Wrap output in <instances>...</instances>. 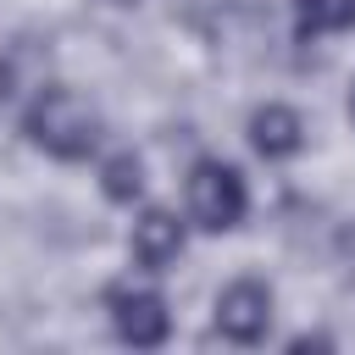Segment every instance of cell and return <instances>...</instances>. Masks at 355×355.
<instances>
[{"label": "cell", "instance_id": "3957f363", "mask_svg": "<svg viewBox=\"0 0 355 355\" xmlns=\"http://www.w3.org/2000/svg\"><path fill=\"white\" fill-rule=\"evenodd\" d=\"M105 311H111V327H116V338L122 344H133V349H155V344H166V333H172V311H166V300L150 288V283H111L105 288Z\"/></svg>", "mask_w": 355, "mask_h": 355}, {"label": "cell", "instance_id": "6da1fadb", "mask_svg": "<svg viewBox=\"0 0 355 355\" xmlns=\"http://www.w3.org/2000/svg\"><path fill=\"white\" fill-rule=\"evenodd\" d=\"M22 133H28L44 155H55V161H83V155H94V144H100V111H94L78 89L50 83V89L33 94V105H28V116H22Z\"/></svg>", "mask_w": 355, "mask_h": 355}, {"label": "cell", "instance_id": "8fae6325", "mask_svg": "<svg viewBox=\"0 0 355 355\" xmlns=\"http://www.w3.org/2000/svg\"><path fill=\"white\" fill-rule=\"evenodd\" d=\"M0 100H6V72H0Z\"/></svg>", "mask_w": 355, "mask_h": 355}, {"label": "cell", "instance_id": "ba28073f", "mask_svg": "<svg viewBox=\"0 0 355 355\" xmlns=\"http://www.w3.org/2000/svg\"><path fill=\"white\" fill-rule=\"evenodd\" d=\"M100 189H105V200H116V205H133V200L144 194V161H139L133 150H116V155H105V161H100Z\"/></svg>", "mask_w": 355, "mask_h": 355}, {"label": "cell", "instance_id": "9c48e42d", "mask_svg": "<svg viewBox=\"0 0 355 355\" xmlns=\"http://www.w3.org/2000/svg\"><path fill=\"white\" fill-rule=\"evenodd\" d=\"M288 349H333V338H327V333H300Z\"/></svg>", "mask_w": 355, "mask_h": 355}, {"label": "cell", "instance_id": "30bf717a", "mask_svg": "<svg viewBox=\"0 0 355 355\" xmlns=\"http://www.w3.org/2000/svg\"><path fill=\"white\" fill-rule=\"evenodd\" d=\"M105 6H133V0H105Z\"/></svg>", "mask_w": 355, "mask_h": 355}, {"label": "cell", "instance_id": "277c9868", "mask_svg": "<svg viewBox=\"0 0 355 355\" xmlns=\"http://www.w3.org/2000/svg\"><path fill=\"white\" fill-rule=\"evenodd\" d=\"M272 327V288L261 277H233L216 294V333L233 344H261Z\"/></svg>", "mask_w": 355, "mask_h": 355}, {"label": "cell", "instance_id": "5b68a950", "mask_svg": "<svg viewBox=\"0 0 355 355\" xmlns=\"http://www.w3.org/2000/svg\"><path fill=\"white\" fill-rule=\"evenodd\" d=\"M133 261L144 266V272H166L178 255H183V222L172 216V211H161V205H150L139 222H133Z\"/></svg>", "mask_w": 355, "mask_h": 355}, {"label": "cell", "instance_id": "8992f818", "mask_svg": "<svg viewBox=\"0 0 355 355\" xmlns=\"http://www.w3.org/2000/svg\"><path fill=\"white\" fill-rule=\"evenodd\" d=\"M250 144H255V155L261 161H288V155H300L305 150V122H300V111L294 105H261L255 116H250Z\"/></svg>", "mask_w": 355, "mask_h": 355}, {"label": "cell", "instance_id": "7c38bea8", "mask_svg": "<svg viewBox=\"0 0 355 355\" xmlns=\"http://www.w3.org/2000/svg\"><path fill=\"white\" fill-rule=\"evenodd\" d=\"M349 111H355V105H349Z\"/></svg>", "mask_w": 355, "mask_h": 355}, {"label": "cell", "instance_id": "7a4b0ae2", "mask_svg": "<svg viewBox=\"0 0 355 355\" xmlns=\"http://www.w3.org/2000/svg\"><path fill=\"white\" fill-rule=\"evenodd\" d=\"M244 205H250V189H244L239 166H227V161H194L189 166V216L205 233L239 227L244 222Z\"/></svg>", "mask_w": 355, "mask_h": 355}, {"label": "cell", "instance_id": "52a82bcc", "mask_svg": "<svg viewBox=\"0 0 355 355\" xmlns=\"http://www.w3.org/2000/svg\"><path fill=\"white\" fill-rule=\"evenodd\" d=\"M294 28H300V39L344 33V28H355V0H294Z\"/></svg>", "mask_w": 355, "mask_h": 355}]
</instances>
